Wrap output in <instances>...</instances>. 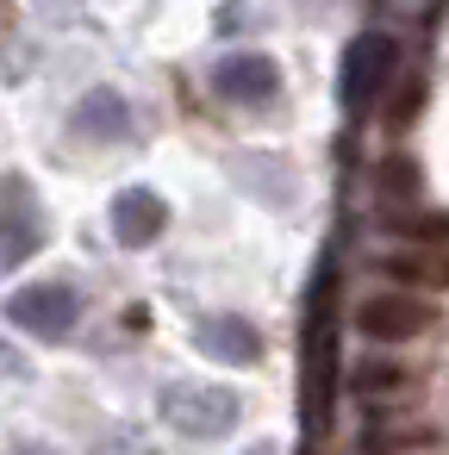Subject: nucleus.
<instances>
[{
  "label": "nucleus",
  "mask_w": 449,
  "mask_h": 455,
  "mask_svg": "<svg viewBox=\"0 0 449 455\" xmlns=\"http://www.w3.org/2000/svg\"><path fill=\"white\" fill-rule=\"evenodd\" d=\"M331 287L337 275L325 268L318 287H312V312H306V424L318 430L331 418V399H337V331H331Z\"/></svg>",
  "instance_id": "nucleus-1"
},
{
  "label": "nucleus",
  "mask_w": 449,
  "mask_h": 455,
  "mask_svg": "<svg viewBox=\"0 0 449 455\" xmlns=\"http://www.w3.org/2000/svg\"><path fill=\"white\" fill-rule=\"evenodd\" d=\"M393 63H399V44H393L387 32H362V38L343 51V76H337V100H343V113L362 119V113L381 100Z\"/></svg>",
  "instance_id": "nucleus-2"
},
{
  "label": "nucleus",
  "mask_w": 449,
  "mask_h": 455,
  "mask_svg": "<svg viewBox=\"0 0 449 455\" xmlns=\"http://www.w3.org/2000/svg\"><path fill=\"white\" fill-rule=\"evenodd\" d=\"M7 318L20 324V331H32V337H69L76 331V318H82V293L76 287H63V281H32V287H20L13 299H7Z\"/></svg>",
  "instance_id": "nucleus-3"
},
{
  "label": "nucleus",
  "mask_w": 449,
  "mask_h": 455,
  "mask_svg": "<svg viewBox=\"0 0 449 455\" xmlns=\"http://www.w3.org/2000/svg\"><path fill=\"white\" fill-rule=\"evenodd\" d=\"M430 324H437V306L418 299L412 287H405V293H374V299L356 306V331L374 337V343H412V337H424Z\"/></svg>",
  "instance_id": "nucleus-4"
},
{
  "label": "nucleus",
  "mask_w": 449,
  "mask_h": 455,
  "mask_svg": "<svg viewBox=\"0 0 449 455\" xmlns=\"http://www.w3.org/2000/svg\"><path fill=\"white\" fill-rule=\"evenodd\" d=\"M38 243H44V219L32 206V188L20 175H0V268L38 256Z\"/></svg>",
  "instance_id": "nucleus-5"
},
{
  "label": "nucleus",
  "mask_w": 449,
  "mask_h": 455,
  "mask_svg": "<svg viewBox=\"0 0 449 455\" xmlns=\"http://www.w3.org/2000/svg\"><path fill=\"white\" fill-rule=\"evenodd\" d=\"M163 418L188 436H225L237 424V393H225V387H169Z\"/></svg>",
  "instance_id": "nucleus-6"
},
{
  "label": "nucleus",
  "mask_w": 449,
  "mask_h": 455,
  "mask_svg": "<svg viewBox=\"0 0 449 455\" xmlns=\"http://www.w3.org/2000/svg\"><path fill=\"white\" fill-rule=\"evenodd\" d=\"M275 88H281V69H275V57H262V51H231V57L212 63V94H219V100L262 107Z\"/></svg>",
  "instance_id": "nucleus-7"
},
{
  "label": "nucleus",
  "mask_w": 449,
  "mask_h": 455,
  "mask_svg": "<svg viewBox=\"0 0 449 455\" xmlns=\"http://www.w3.org/2000/svg\"><path fill=\"white\" fill-rule=\"evenodd\" d=\"M163 225H169V206H163L150 188H125V194L113 200V237H119L125 250H144L150 237H163Z\"/></svg>",
  "instance_id": "nucleus-8"
},
{
  "label": "nucleus",
  "mask_w": 449,
  "mask_h": 455,
  "mask_svg": "<svg viewBox=\"0 0 449 455\" xmlns=\"http://www.w3.org/2000/svg\"><path fill=\"white\" fill-rule=\"evenodd\" d=\"M69 125H76V138L113 144V138L132 132V107H125V94H113V88H94V94H82V107L69 113Z\"/></svg>",
  "instance_id": "nucleus-9"
},
{
  "label": "nucleus",
  "mask_w": 449,
  "mask_h": 455,
  "mask_svg": "<svg viewBox=\"0 0 449 455\" xmlns=\"http://www.w3.org/2000/svg\"><path fill=\"white\" fill-rule=\"evenodd\" d=\"M200 337H206V349H212L219 362H231V368H250V362H262V331H256L250 318H237V312H219V318H206V324H200Z\"/></svg>",
  "instance_id": "nucleus-10"
},
{
  "label": "nucleus",
  "mask_w": 449,
  "mask_h": 455,
  "mask_svg": "<svg viewBox=\"0 0 449 455\" xmlns=\"http://www.w3.org/2000/svg\"><path fill=\"white\" fill-rule=\"evenodd\" d=\"M381 268L393 281H405L412 293L418 287H449V256L443 250H393V256H381Z\"/></svg>",
  "instance_id": "nucleus-11"
},
{
  "label": "nucleus",
  "mask_w": 449,
  "mask_h": 455,
  "mask_svg": "<svg viewBox=\"0 0 449 455\" xmlns=\"http://www.w3.org/2000/svg\"><path fill=\"white\" fill-rule=\"evenodd\" d=\"M387 225H393L399 237H430V243L449 237V219H443V212H387Z\"/></svg>",
  "instance_id": "nucleus-12"
},
{
  "label": "nucleus",
  "mask_w": 449,
  "mask_h": 455,
  "mask_svg": "<svg viewBox=\"0 0 449 455\" xmlns=\"http://www.w3.org/2000/svg\"><path fill=\"white\" fill-rule=\"evenodd\" d=\"M381 194H387V206H393L399 194H418V169H412L405 156H387V169H381Z\"/></svg>",
  "instance_id": "nucleus-13"
},
{
  "label": "nucleus",
  "mask_w": 449,
  "mask_h": 455,
  "mask_svg": "<svg viewBox=\"0 0 449 455\" xmlns=\"http://www.w3.org/2000/svg\"><path fill=\"white\" fill-rule=\"evenodd\" d=\"M418 100H424V82H405V88L393 94V107H387V125H393V132H405V125L418 119Z\"/></svg>",
  "instance_id": "nucleus-14"
},
{
  "label": "nucleus",
  "mask_w": 449,
  "mask_h": 455,
  "mask_svg": "<svg viewBox=\"0 0 449 455\" xmlns=\"http://www.w3.org/2000/svg\"><path fill=\"white\" fill-rule=\"evenodd\" d=\"M356 380H362V387H393V380H399V368H362Z\"/></svg>",
  "instance_id": "nucleus-15"
},
{
  "label": "nucleus",
  "mask_w": 449,
  "mask_h": 455,
  "mask_svg": "<svg viewBox=\"0 0 449 455\" xmlns=\"http://www.w3.org/2000/svg\"><path fill=\"white\" fill-rule=\"evenodd\" d=\"M13 455H57V449H44V443H26V449H13Z\"/></svg>",
  "instance_id": "nucleus-16"
},
{
  "label": "nucleus",
  "mask_w": 449,
  "mask_h": 455,
  "mask_svg": "<svg viewBox=\"0 0 449 455\" xmlns=\"http://www.w3.org/2000/svg\"><path fill=\"white\" fill-rule=\"evenodd\" d=\"M250 455H281V449H269V443H256V449H250Z\"/></svg>",
  "instance_id": "nucleus-17"
}]
</instances>
